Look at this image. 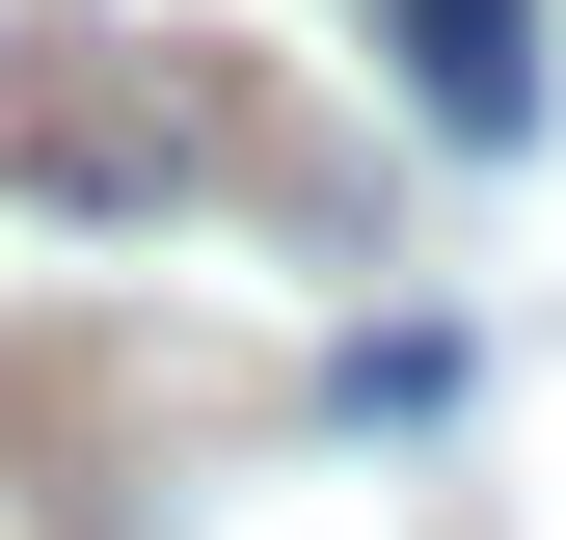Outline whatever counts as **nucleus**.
Listing matches in <instances>:
<instances>
[{
  "label": "nucleus",
  "mask_w": 566,
  "mask_h": 540,
  "mask_svg": "<svg viewBox=\"0 0 566 540\" xmlns=\"http://www.w3.org/2000/svg\"><path fill=\"white\" fill-rule=\"evenodd\" d=\"M378 28H405V108H432L459 163L539 135V0H378Z\"/></svg>",
  "instance_id": "obj_2"
},
{
  "label": "nucleus",
  "mask_w": 566,
  "mask_h": 540,
  "mask_svg": "<svg viewBox=\"0 0 566 540\" xmlns=\"http://www.w3.org/2000/svg\"><path fill=\"white\" fill-rule=\"evenodd\" d=\"M243 108L189 82L163 28H0V189L28 217H163V189H217Z\"/></svg>",
  "instance_id": "obj_1"
}]
</instances>
